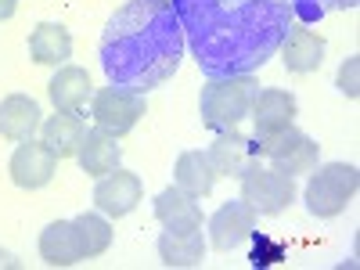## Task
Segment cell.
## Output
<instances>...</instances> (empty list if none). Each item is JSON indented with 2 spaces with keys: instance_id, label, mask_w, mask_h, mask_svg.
Here are the masks:
<instances>
[{
  "instance_id": "20",
  "label": "cell",
  "mask_w": 360,
  "mask_h": 270,
  "mask_svg": "<svg viewBox=\"0 0 360 270\" xmlns=\"http://www.w3.org/2000/svg\"><path fill=\"white\" fill-rule=\"evenodd\" d=\"M40 130H44V144L51 148L58 159L76 155V148H79V141L86 134L83 119L76 112H58V108H54V115L47 119V123H40Z\"/></svg>"
},
{
  "instance_id": "13",
  "label": "cell",
  "mask_w": 360,
  "mask_h": 270,
  "mask_svg": "<svg viewBox=\"0 0 360 270\" xmlns=\"http://www.w3.org/2000/svg\"><path fill=\"white\" fill-rule=\"evenodd\" d=\"M155 220L166 231H202V205L180 188H166L155 195Z\"/></svg>"
},
{
  "instance_id": "17",
  "label": "cell",
  "mask_w": 360,
  "mask_h": 270,
  "mask_svg": "<svg viewBox=\"0 0 360 270\" xmlns=\"http://www.w3.org/2000/svg\"><path fill=\"white\" fill-rule=\"evenodd\" d=\"M40 256L47 266H76L83 259L79 249V234L72 227V220H54L44 227L40 234Z\"/></svg>"
},
{
  "instance_id": "24",
  "label": "cell",
  "mask_w": 360,
  "mask_h": 270,
  "mask_svg": "<svg viewBox=\"0 0 360 270\" xmlns=\"http://www.w3.org/2000/svg\"><path fill=\"white\" fill-rule=\"evenodd\" d=\"M339 90L346 98H356L360 94V62L356 58H346L342 69H339Z\"/></svg>"
},
{
  "instance_id": "25",
  "label": "cell",
  "mask_w": 360,
  "mask_h": 270,
  "mask_svg": "<svg viewBox=\"0 0 360 270\" xmlns=\"http://www.w3.org/2000/svg\"><path fill=\"white\" fill-rule=\"evenodd\" d=\"M360 0H314L310 15H324V11H353Z\"/></svg>"
},
{
  "instance_id": "21",
  "label": "cell",
  "mask_w": 360,
  "mask_h": 270,
  "mask_svg": "<svg viewBox=\"0 0 360 270\" xmlns=\"http://www.w3.org/2000/svg\"><path fill=\"white\" fill-rule=\"evenodd\" d=\"M173 176H176V188L188 191L191 198H205L209 191H213V184H217V169L209 166L205 152H184L176 159Z\"/></svg>"
},
{
  "instance_id": "12",
  "label": "cell",
  "mask_w": 360,
  "mask_h": 270,
  "mask_svg": "<svg viewBox=\"0 0 360 270\" xmlns=\"http://www.w3.org/2000/svg\"><path fill=\"white\" fill-rule=\"evenodd\" d=\"M281 62L288 72H314L324 62V40L314 33L310 25H292L281 44Z\"/></svg>"
},
{
  "instance_id": "4",
  "label": "cell",
  "mask_w": 360,
  "mask_h": 270,
  "mask_svg": "<svg viewBox=\"0 0 360 270\" xmlns=\"http://www.w3.org/2000/svg\"><path fill=\"white\" fill-rule=\"evenodd\" d=\"M356 188H360L356 166H349V162H328V166H321L310 176V184H307V209L314 217H321V220H332L356 198Z\"/></svg>"
},
{
  "instance_id": "8",
  "label": "cell",
  "mask_w": 360,
  "mask_h": 270,
  "mask_svg": "<svg viewBox=\"0 0 360 270\" xmlns=\"http://www.w3.org/2000/svg\"><path fill=\"white\" fill-rule=\"evenodd\" d=\"M263 155L270 159V169H278L285 176H299V173H314L317 169L321 144L314 137H307L303 130L288 127L263 148Z\"/></svg>"
},
{
  "instance_id": "14",
  "label": "cell",
  "mask_w": 360,
  "mask_h": 270,
  "mask_svg": "<svg viewBox=\"0 0 360 270\" xmlns=\"http://www.w3.org/2000/svg\"><path fill=\"white\" fill-rule=\"evenodd\" d=\"M76 159L83 166V173L90 176H105L119 166V159H123V148H119V137L105 134L101 127L98 130H86L79 148H76Z\"/></svg>"
},
{
  "instance_id": "19",
  "label": "cell",
  "mask_w": 360,
  "mask_h": 270,
  "mask_svg": "<svg viewBox=\"0 0 360 270\" xmlns=\"http://www.w3.org/2000/svg\"><path fill=\"white\" fill-rule=\"evenodd\" d=\"M29 54L40 65H65V58L72 54V37L65 25L58 22H40L29 37Z\"/></svg>"
},
{
  "instance_id": "3",
  "label": "cell",
  "mask_w": 360,
  "mask_h": 270,
  "mask_svg": "<svg viewBox=\"0 0 360 270\" xmlns=\"http://www.w3.org/2000/svg\"><path fill=\"white\" fill-rule=\"evenodd\" d=\"M259 94V79L252 72L242 76H220V79H209L202 86V98H198V115H202V127L209 130H238V123L252 112V101Z\"/></svg>"
},
{
  "instance_id": "27",
  "label": "cell",
  "mask_w": 360,
  "mask_h": 270,
  "mask_svg": "<svg viewBox=\"0 0 360 270\" xmlns=\"http://www.w3.org/2000/svg\"><path fill=\"white\" fill-rule=\"evenodd\" d=\"M18 11V0H0V22H8Z\"/></svg>"
},
{
  "instance_id": "5",
  "label": "cell",
  "mask_w": 360,
  "mask_h": 270,
  "mask_svg": "<svg viewBox=\"0 0 360 270\" xmlns=\"http://www.w3.org/2000/svg\"><path fill=\"white\" fill-rule=\"evenodd\" d=\"M242 202L249 209H256V217H278L295 202V184L292 176L278 173V169H266L256 159L242 169Z\"/></svg>"
},
{
  "instance_id": "11",
  "label": "cell",
  "mask_w": 360,
  "mask_h": 270,
  "mask_svg": "<svg viewBox=\"0 0 360 270\" xmlns=\"http://www.w3.org/2000/svg\"><path fill=\"white\" fill-rule=\"evenodd\" d=\"M141 176L137 173H130V169H112V173H105L101 180H98V188H94V202H98V209L105 217H130L134 209H137V202H141Z\"/></svg>"
},
{
  "instance_id": "16",
  "label": "cell",
  "mask_w": 360,
  "mask_h": 270,
  "mask_svg": "<svg viewBox=\"0 0 360 270\" xmlns=\"http://www.w3.org/2000/svg\"><path fill=\"white\" fill-rule=\"evenodd\" d=\"M205 159L217 169V176H242V169L252 162V144L238 130H224V134H217L213 144H209Z\"/></svg>"
},
{
  "instance_id": "28",
  "label": "cell",
  "mask_w": 360,
  "mask_h": 270,
  "mask_svg": "<svg viewBox=\"0 0 360 270\" xmlns=\"http://www.w3.org/2000/svg\"><path fill=\"white\" fill-rule=\"evenodd\" d=\"M0 270H18V259L11 252H4V249H0Z\"/></svg>"
},
{
  "instance_id": "15",
  "label": "cell",
  "mask_w": 360,
  "mask_h": 270,
  "mask_svg": "<svg viewBox=\"0 0 360 270\" xmlns=\"http://www.w3.org/2000/svg\"><path fill=\"white\" fill-rule=\"evenodd\" d=\"M47 94H51V105L58 112H79L86 105V98L94 94L90 72L79 69V65H62L54 72V79L47 83Z\"/></svg>"
},
{
  "instance_id": "18",
  "label": "cell",
  "mask_w": 360,
  "mask_h": 270,
  "mask_svg": "<svg viewBox=\"0 0 360 270\" xmlns=\"http://www.w3.org/2000/svg\"><path fill=\"white\" fill-rule=\"evenodd\" d=\"M40 130V105L25 94H8L0 101V137L29 141Z\"/></svg>"
},
{
  "instance_id": "22",
  "label": "cell",
  "mask_w": 360,
  "mask_h": 270,
  "mask_svg": "<svg viewBox=\"0 0 360 270\" xmlns=\"http://www.w3.org/2000/svg\"><path fill=\"white\" fill-rule=\"evenodd\" d=\"M205 256V242L198 231H166L159 238V259L166 266H198Z\"/></svg>"
},
{
  "instance_id": "2",
  "label": "cell",
  "mask_w": 360,
  "mask_h": 270,
  "mask_svg": "<svg viewBox=\"0 0 360 270\" xmlns=\"http://www.w3.org/2000/svg\"><path fill=\"white\" fill-rule=\"evenodd\" d=\"M184 58V29L169 0H127L101 33V69L108 83L148 94L169 83Z\"/></svg>"
},
{
  "instance_id": "10",
  "label": "cell",
  "mask_w": 360,
  "mask_h": 270,
  "mask_svg": "<svg viewBox=\"0 0 360 270\" xmlns=\"http://www.w3.org/2000/svg\"><path fill=\"white\" fill-rule=\"evenodd\" d=\"M54 169H58V155L51 152L44 141H33V137L18 141L15 155H11V162H8L11 180H15L18 188H25V191H37V188L51 184Z\"/></svg>"
},
{
  "instance_id": "7",
  "label": "cell",
  "mask_w": 360,
  "mask_h": 270,
  "mask_svg": "<svg viewBox=\"0 0 360 270\" xmlns=\"http://www.w3.org/2000/svg\"><path fill=\"white\" fill-rule=\"evenodd\" d=\"M295 112H299V105L288 90H259L252 101V112H249L256 119V141H249L252 155H263V148L295 123Z\"/></svg>"
},
{
  "instance_id": "26",
  "label": "cell",
  "mask_w": 360,
  "mask_h": 270,
  "mask_svg": "<svg viewBox=\"0 0 360 270\" xmlns=\"http://www.w3.org/2000/svg\"><path fill=\"white\" fill-rule=\"evenodd\" d=\"M266 256L278 259V256H281V245H270L266 238H259V245H256V252H252V263H256V266H259V263H270Z\"/></svg>"
},
{
  "instance_id": "1",
  "label": "cell",
  "mask_w": 360,
  "mask_h": 270,
  "mask_svg": "<svg viewBox=\"0 0 360 270\" xmlns=\"http://www.w3.org/2000/svg\"><path fill=\"white\" fill-rule=\"evenodd\" d=\"M198 69L209 79L256 72L299 22V0H169Z\"/></svg>"
},
{
  "instance_id": "9",
  "label": "cell",
  "mask_w": 360,
  "mask_h": 270,
  "mask_svg": "<svg viewBox=\"0 0 360 270\" xmlns=\"http://www.w3.org/2000/svg\"><path fill=\"white\" fill-rule=\"evenodd\" d=\"M256 234V209H249L242 198L238 202H224L213 220H209V245L217 252H231L238 245H245Z\"/></svg>"
},
{
  "instance_id": "6",
  "label": "cell",
  "mask_w": 360,
  "mask_h": 270,
  "mask_svg": "<svg viewBox=\"0 0 360 270\" xmlns=\"http://www.w3.org/2000/svg\"><path fill=\"white\" fill-rule=\"evenodd\" d=\"M144 94H137V90H127V86H105L94 94V123L112 134V137H123L130 134L137 123H141V115H144Z\"/></svg>"
},
{
  "instance_id": "23",
  "label": "cell",
  "mask_w": 360,
  "mask_h": 270,
  "mask_svg": "<svg viewBox=\"0 0 360 270\" xmlns=\"http://www.w3.org/2000/svg\"><path fill=\"white\" fill-rule=\"evenodd\" d=\"M72 227H76V234H79L83 259H94V256H101V252L112 245V227H108V220L98 217V213H79V217L72 220Z\"/></svg>"
}]
</instances>
